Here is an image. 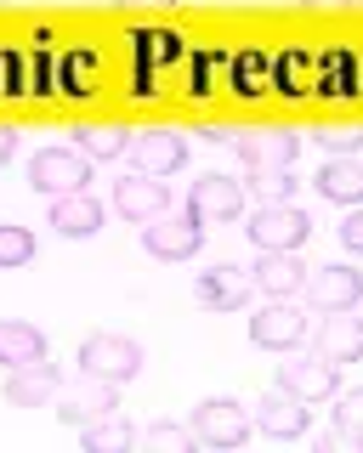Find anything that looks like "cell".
<instances>
[{
	"mask_svg": "<svg viewBox=\"0 0 363 453\" xmlns=\"http://www.w3.org/2000/svg\"><path fill=\"white\" fill-rule=\"evenodd\" d=\"M80 374H97L108 386H131L143 374V346L131 334H91L80 340Z\"/></svg>",
	"mask_w": 363,
	"mask_h": 453,
	"instance_id": "1",
	"label": "cell"
},
{
	"mask_svg": "<svg viewBox=\"0 0 363 453\" xmlns=\"http://www.w3.org/2000/svg\"><path fill=\"white\" fill-rule=\"evenodd\" d=\"M91 159L80 148H40L29 159V188L40 198H63V193H86Z\"/></svg>",
	"mask_w": 363,
	"mask_h": 453,
	"instance_id": "2",
	"label": "cell"
},
{
	"mask_svg": "<svg viewBox=\"0 0 363 453\" xmlns=\"http://www.w3.org/2000/svg\"><path fill=\"white\" fill-rule=\"evenodd\" d=\"M193 436H199V448H244L250 442V414L233 396H205L199 408H193Z\"/></svg>",
	"mask_w": 363,
	"mask_h": 453,
	"instance_id": "3",
	"label": "cell"
},
{
	"mask_svg": "<svg viewBox=\"0 0 363 453\" xmlns=\"http://www.w3.org/2000/svg\"><path fill=\"white\" fill-rule=\"evenodd\" d=\"M199 244H205V221L193 216H153V221H143V250L153 255V261H188V255H199Z\"/></svg>",
	"mask_w": 363,
	"mask_h": 453,
	"instance_id": "4",
	"label": "cell"
},
{
	"mask_svg": "<svg viewBox=\"0 0 363 453\" xmlns=\"http://www.w3.org/2000/svg\"><path fill=\"white\" fill-rule=\"evenodd\" d=\"M313 238V216L296 204H261L250 216V244L256 250H301Z\"/></svg>",
	"mask_w": 363,
	"mask_h": 453,
	"instance_id": "5",
	"label": "cell"
},
{
	"mask_svg": "<svg viewBox=\"0 0 363 453\" xmlns=\"http://www.w3.org/2000/svg\"><path fill=\"white\" fill-rule=\"evenodd\" d=\"M103 414H120V386H108V380H97V374H80L74 386H58V419L63 425H91V419H103Z\"/></svg>",
	"mask_w": 363,
	"mask_h": 453,
	"instance_id": "6",
	"label": "cell"
},
{
	"mask_svg": "<svg viewBox=\"0 0 363 453\" xmlns=\"http://www.w3.org/2000/svg\"><path fill=\"white\" fill-rule=\"evenodd\" d=\"M301 301L313 311H352L363 301V273L352 266H306V283H301Z\"/></svg>",
	"mask_w": 363,
	"mask_h": 453,
	"instance_id": "7",
	"label": "cell"
},
{
	"mask_svg": "<svg viewBox=\"0 0 363 453\" xmlns=\"http://www.w3.org/2000/svg\"><path fill=\"white\" fill-rule=\"evenodd\" d=\"M250 425H256V431H267L273 442H296V436L313 431V408H306V396L278 386V391H267L256 403V419H250Z\"/></svg>",
	"mask_w": 363,
	"mask_h": 453,
	"instance_id": "8",
	"label": "cell"
},
{
	"mask_svg": "<svg viewBox=\"0 0 363 453\" xmlns=\"http://www.w3.org/2000/svg\"><path fill=\"white\" fill-rule=\"evenodd\" d=\"M250 340H256L261 351H296L306 340V311L290 306V301H267L250 318Z\"/></svg>",
	"mask_w": 363,
	"mask_h": 453,
	"instance_id": "9",
	"label": "cell"
},
{
	"mask_svg": "<svg viewBox=\"0 0 363 453\" xmlns=\"http://www.w3.org/2000/svg\"><path fill=\"white\" fill-rule=\"evenodd\" d=\"M233 153H239L244 170H290L301 153V136L296 131H244V136H233Z\"/></svg>",
	"mask_w": 363,
	"mask_h": 453,
	"instance_id": "10",
	"label": "cell"
},
{
	"mask_svg": "<svg viewBox=\"0 0 363 453\" xmlns=\"http://www.w3.org/2000/svg\"><path fill=\"white\" fill-rule=\"evenodd\" d=\"M188 210L199 221H233L244 210V181H233V176H221V170H211V176H199L188 188Z\"/></svg>",
	"mask_w": 363,
	"mask_h": 453,
	"instance_id": "11",
	"label": "cell"
},
{
	"mask_svg": "<svg viewBox=\"0 0 363 453\" xmlns=\"http://www.w3.org/2000/svg\"><path fill=\"white\" fill-rule=\"evenodd\" d=\"M114 210L125 221H153V216H165L171 210V188H165V176H125V181H114Z\"/></svg>",
	"mask_w": 363,
	"mask_h": 453,
	"instance_id": "12",
	"label": "cell"
},
{
	"mask_svg": "<svg viewBox=\"0 0 363 453\" xmlns=\"http://www.w3.org/2000/svg\"><path fill=\"white\" fill-rule=\"evenodd\" d=\"M278 386L306 396V403H324V396L341 391V363H329V357H290V363H278Z\"/></svg>",
	"mask_w": 363,
	"mask_h": 453,
	"instance_id": "13",
	"label": "cell"
},
{
	"mask_svg": "<svg viewBox=\"0 0 363 453\" xmlns=\"http://www.w3.org/2000/svg\"><path fill=\"white\" fill-rule=\"evenodd\" d=\"M131 159L143 176H171L188 165V136L182 131H136L131 136Z\"/></svg>",
	"mask_w": 363,
	"mask_h": 453,
	"instance_id": "14",
	"label": "cell"
},
{
	"mask_svg": "<svg viewBox=\"0 0 363 453\" xmlns=\"http://www.w3.org/2000/svg\"><path fill=\"white\" fill-rule=\"evenodd\" d=\"M250 278H256V289L267 295V301H290V295H301L306 266L296 261V250H261V261L250 266Z\"/></svg>",
	"mask_w": 363,
	"mask_h": 453,
	"instance_id": "15",
	"label": "cell"
},
{
	"mask_svg": "<svg viewBox=\"0 0 363 453\" xmlns=\"http://www.w3.org/2000/svg\"><path fill=\"white\" fill-rule=\"evenodd\" d=\"M250 295H256V278L244 266H211V273H199V306H211V311H239V306H250Z\"/></svg>",
	"mask_w": 363,
	"mask_h": 453,
	"instance_id": "16",
	"label": "cell"
},
{
	"mask_svg": "<svg viewBox=\"0 0 363 453\" xmlns=\"http://www.w3.org/2000/svg\"><path fill=\"white\" fill-rule=\"evenodd\" d=\"M58 386H63V374H58V363H29V368H12L6 374V403H18V408H46V403H58Z\"/></svg>",
	"mask_w": 363,
	"mask_h": 453,
	"instance_id": "17",
	"label": "cell"
},
{
	"mask_svg": "<svg viewBox=\"0 0 363 453\" xmlns=\"http://www.w3.org/2000/svg\"><path fill=\"white\" fill-rule=\"evenodd\" d=\"M51 233L58 238H97L103 233V204L91 198V188L51 198Z\"/></svg>",
	"mask_w": 363,
	"mask_h": 453,
	"instance_id": "18",
	"label": "cell"
},
{
	"mask_svg": "<svg viewBox=\"0 0 363 453\" xmlns=\"http://www.w3.org/2000/svg\"><path fill=\"white\" fill-rule=\"evenodd\" d=\"M318 357H329V363H363V318L324 311V323H318Z\"/></svg>",
	"mask_w": 363,
	"mask_h": 453,
	"instance_id": "19",
	"label": "cell"
},
{
	"mask_svg": "<svg viewBox=\"0 0 363 453\" xmlns=\"http://www.w3.org/2000/svg\"><path fill=\"white\" fill-rule=\"evenodd\" d=\"M318 198H329V204H363V159L352 153H335V159L318 170Z\"/></svg>",
	"mask_w": 363,
	"mask_h": 453,
	"instance_id": "20",
	"label": "cell"
},
{
	"mask_svg": "<svg viewBox=\"0 0 363 453\" xmlns=\"http://www.w3.org/2000/svg\"><path fill=\"white\" fill-rule=\"evenodd\" d=\"M46 357H51V346L35 323H23V318L0 323V363L6 368H29V363H46Z\"/></svg>",
	"mask_w": 363,
	"mask_h": 453,
	"instance_id": "21",
	"label": "cell"
},
{
	"mask_svg": "<svg viewBox=\"0 0 363 453\" xmlns=\"http://www.w3.org/2000/svg\"><path fill=\"white\" fill-rule=\"evenodd\" d=\"M131 136H136V131H125V125H74V148L86 153L91 165L125 159V153H131Z\"/></svg>",
	"mask_w": 363,
	"mask_h": 453,
	"instance_id": "22",
	"label": "cell"
},
{
	"mask_svg": "<svg viewBox=\"0 0 363 453\" xmlns=\"http://www.w3.org/2000/svg\"><path fill=\"white\" fill-rule=\"evenodd\" d=\"M80 442H86V453H125V448H136V425L120 414H103V419L80 425Z\"/></svg>",
	"mask_w": 363,
	"mask_h": 453,
	"instance_id": "23",
	"label": "cell"
},
{
	"mask_svg": "<svg viewBox=\"0 0 363 453\" xmlns=\"http://www.w3.org/2000/svg\"><path fill=\"white\" fill-rule=\"evenodd\" d=\"M136 46H143V74H136V96H148V74L159 63H176L182 57V40L165 35V28H153V35H136Z\"/></svg>",
	"mask_w": 363,
	"mask_h": 453,
	"instance_id": "24",
	"label": "cell"
},
{
	"mask_svg": "<svg viewBox=\"0 0 363 453\" xmlns=\"http://www.w3.org/2000/svg\"><path fill=\"white\" fill-rule=\"evenodd\" d=\"M306 74H318V63H313L306 51H284V57L273 63V85H278L284 96H301V91H313V85H306Z\"/></svg>",
	"mask_w": 363,
	"mask_h": 453,
	"instance_id": "25",
	"label": "cell"
},
{
	"mask_svg": "<svg viewBox=\"0 0 363 453\" xmlns=\"http://www.w3.org/2000/svg\"><path fill=\"white\" fill-rule=\"evenodd\" d=\"M267 80H273V57L267 51H244L239 63H233V85H239L244 96H261V91H267Z\"/></svg>",
	"mask_w": 363,
	"mask_h": 453,
	"instance_id": "26",
	"label": "cell"
},
{
	"mask_svg": "<svg viewBox=\"0 0 363 453\" xmlns=\"http://www.w3.org/2000/svg\"><path fill=\"white\" fill-rule=\"evenodd\" d=\"M244 188L256 193L261 204H290V198H296V176H290V170H250Z\"/></svg>",
	"mask_w": 363,
	"mask_h": 453,
	"instance_id": "27",
	"label": "cell"
},
{
	"mask_svg": "<svg viewBox=\"0 0 363 453\" xmlns=\"http://www.w3.org/2000/svg\"><path fill=\"white\" fill-rule=\"evenodd\" d=\"M143 442L159 448V453H188V448H199V436H193V425L159 419V425H148V431H143Z\"/></svg>",
	"mask_w": 363,
	"mask_h": 453,
	"instance_id": "28",
	"label": "cell"
},
{
	"mask_svg": "<svg viewBox=\"0 0 363 453\" xmlns=\"http://www.w3.org/2000/svg\"><path fill=\"white\" fill-rule=\"evenodd\" d=\"M35 261V233L18 221H0V266H29Z\"/></svg>",
	"mask_w": 363,
	"mask_h": 453,
	"instance_id": "29",
	"label": "cell"
},
{
	"mask_svg": "<svg viewBox=\"0 0 363 453\" xmlns=\"http://www.w3.org/2000/svg\"><path fill=\"white\" fill-rule=\"evenodd\" d=\"M91 85H97V57H91L86 46L68 51V57H63V91H68V96H86Z\"/></svg>",
	"mask_w": 363,
	"mask_h": 453,
	"instance_id": "30",
	"label": "cell"
},
{
	"mask_svg": "<svg viewBox=\"0 0 363 453\" xmlns=\"http://www.w3.org/2000/svg\"><path fill=\"white\" fill-rule=\"evenodd\" d=\"M51 40L40 35L35 40V51H29V80H23V96H40V91H51V85H58V68H51Z\"/></svg>",
	"mask_w": 363,
	"mask_h": 453,
	"instance_id": "31",
	"label": "cell"
},
{
	"mask_svg": "<svg viewBox=\"0 0 363 453\" xmlns=\"http://www.w3.org/2000/svg\"><path fill=\"white\" fill-rule=\"evenodd\" d=\"M318 148H329V153H358V148H363V125H341V131H318Z\"/></svg>",
	"mask_w": 363,
	"mask_h": 453,
	"instance_id": "32",
	"label": "cell"
},
{
	"mask_svg": "<svg viewBox=\"0 0 363 453\" xmlns=\"http://www.w3.org/2000/svg\"><path fill=\"white\" fill-rule=\"evenodd\" d=\"M335 425H352V431H363V386L358 391H335Z\"/></svg>",
	"mask_w": 363,
	"mask_h": 453,
	"instance_id": "33",
	"label": "cell"
},
{
	"mask_svg": "<svg viewBox=\"0 0 363 453\" xmlns=\"http://www.w3.org/2000/svg\"><path fill=\"white\" fill-rule=\"evenodd\" d=\"M324 68H329V85H318V91H329V96H346V91H352V57H346V51H335Z\"/></svg>",
	"mask_w": 363,
	"mask_h": 453,
	"instance_id": "34",
	"label": "cell"
},
{
	"mask_svg": "<svg viewBox=\"0 0 363 453\" xmlns=\"http://www.w3.org/2000/svg\"><path fill=\"white\" fill-rule=\"evenodd\" d=\"M0 96H23V57L0 46Z\"/></svg>",
	"mask_w": 363,
	"mask_h": 453,
	"instance_id": "35",
	"label": "cell"
},
{
	"mask_svg": "<svg viewBox=\"0 0 363 453\" xmlns=\"http://www.w3.org/2000/svg\"><path fill=\"white\" fill-rule=\"evenodd\" d=\"M318 448H324V453H363V431H352V425H335V431L318 436Z\"/></svg>",
	"mask_w": 363,
	"mask_h": 453,
	"instance_id": "36",
	"label": "cell"
},
{
	"mask_svg": "<svg viewBox=\"0 0 363 453\" xmlns=\"http://www.w3.org/2000/svg\"><path fill=\"white\" fill-rule=\"evenodd\" d=\"M341 244L352 255H363V204H352V216L341 221Z\"/></svg>",
	"mask_w": 363,
	"mask_h": 453,
	"instance_id": "37",
	"label": "cell"
},
{
	"mask_svg": "<svg viewBox=\"0 0 363 453\" xmlns=\"http://www.w3.org/2000/svg\"><path fill=\"white\" fill-rule=\"evenodd\" d=\"M12 153H18V131H12V125H0V165H6Z\"/></svg>",
	"mask_w": 363,
	"mask_h": 453,
	"instance_id": "38",
	"label": "cell"
},
{
	"mask_svg": "<svg viewBox=\"0 0 363 453\" xmlns=\"http://www.w3.org/2000/svg\"><path fill=\"white\" fill-rule=\"evenodd\" d=\"M313 12H335V6H352V0H306Z\"/></svg>",
	"mask_w": 363,
	"mask_h": 453,
	"instance_id": "39",
	"label": "cell"
},
{
	"mask_svg": "<svg viewBox=\"0 0 363 453\" xmlns=\"http://www.w3.org/2000/svg\"><path fill=\"white\" fill-rule=\"evenodd\" d=\"M125 6H165V0H125Z\"/></svg>",
	"mask_w": 363,
	"mask_h": 453,
	"instance_id": "40",
	"label": "cell"
}]
</instances>
